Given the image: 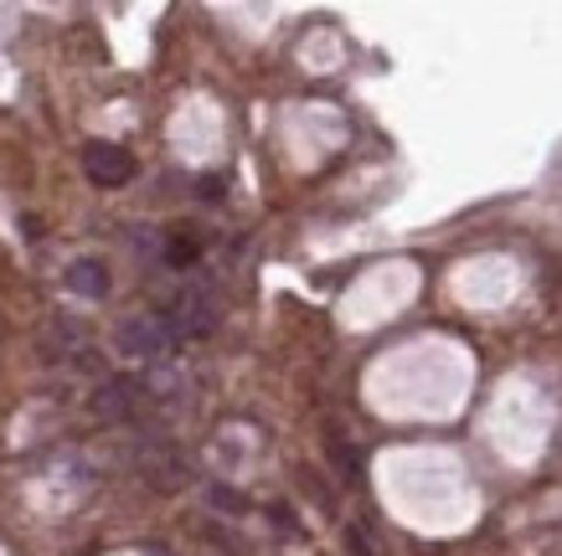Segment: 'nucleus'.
<instances>
[{"mask_svg":"<svg viewBox=\"0 0 562 556\" xmlns=\"http://www.w3.org/2000/svg\"><path fill=\"white\" fill-rule=\"evenodd\" d=\"M196 258H202V242H196V237H187V232H171L166 242H160V263H166V269H176V273L191 269Z\"/></svg>","mask_w":562,"mask_h":556,"instance_id":"obj_7","label":"nucleus"},{"mask_svg":"<svg viewBox=\"0 0 562 556\" xmlns=\"http://www.w3.org/2000/svg\"><path fill=\"white\" fill-rule=\"evenodd\" d=\"M155 407H160V397L150 392L145 376H109V382L93 392V418L114 422V428H139Z\"/></svg>","mask_w":562,"mask_h":556,"instance_id":"obj_1","label":"nucleus"},{"mask_svg":"<svg viewBox=\"0 0 562 556\" xmlns=\"http://www.w3.org/2000/svg\"><path fill=\"white\" fill-rule=\"evenodd\" d=\"M212 506L227 510V515H248V500H243V495H233V489H222V485H212Z\"/></svg>","mask_w":562,"mask_h":556,"instance_id":"obj_8","label":"nucleus"},{"mask_svg":"<svg viewBox=\"0 0 562 556\" xmlns=\"http://www.w3.org/2000/svg\"><path fill=\"white\" fill-rule=\"evenodd\" d=\"M68 288L72 294H83V299H103V294H109V269L93 263V258H78V263L68 269Z\"/></svg>","mask_w":562,"mask_h":556,"instance_id":"obj_6","label":"nucleus"},{"mask_svg":"<svg viewBox=\"0 0 562 556\" xmlns=\"http://www.w3.org/2000/svg\"><path fill=\"white\" fill-rule=\"evenodd\" d=\"M130 464H135V474H145L155 489H181L191 479L187 454H181L166 433H155V428L130 443Z\"/></svg>","mask_w":562,"mask_h":556,"instance_id":"obj_2","label":"nucleus"},{"mask_svg":"<svg viewBox=\"0 0 562 556\" xmlns=\"http://www.w3.org/2000/svg\"><path fill=\"white\" fill-rule=\"evenodd\" d=\"M83 170L93 185H124L130 175H135V155L120 150V145H103V139H93L83 150Z\"/></svg>","mask_w":562,"mask_h":556,"instance_id":"obj_5","label":"nucleus"},{"mask_svg":"<svg viewBox=\"0 0 562 556\" xmlns=\"http://www.w3.org/2000/svg\"><path fill=\"white\" fill-rule=\"evenodd\" d=\"M114 345H120V355H135V361H166L176 351V336L160 325V315H135L120 325Z\"/></svg>","mask_w":562,"mask_h":556,"instance_id":"obj_4","label":"nucleus"},{"mask_svg":"<svg viewBox=\"0 0 562 556\" xmlns=\"http://www.w3.org/2000/svg\"><path fill=\"white\" fill-rule=\"evenodd\" d=\"M160 325L176 336V345H181V340H202L217 330V299H212L202 284L176 288L171 299H166V309H160Z\"/></svg>","mask_w":562,"mask_h":556,"instance_id":"obj_3","label":"nucleus"}]
</instances>
